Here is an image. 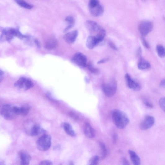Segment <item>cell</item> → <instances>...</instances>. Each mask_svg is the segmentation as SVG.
Instances as JSON below:
<instances>
[{
  "label": "cell",
  "mask_w": 165,
  "mask_h": 165,
  "mask_svg": "<svg viewBox=\"0 0 165 165\" xmlns=\"http://www.w3.org/2000/svg\"><path fill=\"white\" fill-rule=\"evenodd\" d=\"M85 26L91 35L96 37L100 43L102 42L106 35V31L104 28L96 22L91 20H87Z\"/></svg>",
  "instance_id": "obj_1"
},
{
  "label": "cell",
  "mask_w": 165,
  "mask_h": 165,
  "mask_svg": "<svg viewBox=\"0 0 165 165\" xmlns=\"http://www.w3.org/2000/svg\"><path fill=\"white\" fill-rule=\"evenodd\" d=\"M112 117L114 125L119 129H124L128 125L129 119L124 112L119 110H115L112 112Z\"/></svg>",
  "instance_id": "obj_2"
},
{
  "label": "cell",
  "mask_w": 165,
  "mask_h": 165,
  "mask_svg": "<svg viewBox=\"0 0 165 165\" xmlns=\"http://www.w3.org/2000/svg\"><path fill=\"white\" fill-rule=\"evenodd\" d=\"M1 113L2 116L5 119L12 120L20 115V108L10 104H5L2 107Z\"/></svg>",
  "instance_id": "obj_3"
},
{
  "label": "cell",
  "mask_w": 165,
  "mask_h": 165,
  "mask_svg": "<svg viewBox=\"0 0 165 165\" xmlns=\"http://www.w3.org/2000/svg\"><path fill=\"white\" fill-rule=\"evenodd\" d=\"M26 133L32 136H37L45 132V130L41 126L32 121H29L25 125Z\"/></svg>",
  "instance_id": "obj_4"
},
{
  "label": "cell",
  "mask_w": 165,
  "mask_h": 165,
  "mask_svg": "<svg viewBox=\"0 0 165 165\" xmlns=\"http://www.w3.org/2000/svg\"><path fill=\"white\" fill-rule=\"evenodd\" d=\"M88 8L90 14L94 17L101 16L104 11L103 6L97 0L90 1L88 4Z\"/></svg>",
  "instance_id": "obj_5"
},
{
  "label": "cell",
  "mask_w": 165,
  "mask_h": 165,
  "mask_svg": "<svg viewBox=\"0 0 165 165\" xmlns=\"http://www.w3.org/2000/svg\"><path fill=\"white\" fill-rule=\"evenodd\" d=\"M51 144V138L50 136L45 134L41 136L38 140L37 147L41 151H45L50 148Z\"/></svg>",
  "instance_id": "obj_6"
},
{
  "label": "cell",
  "mask_w": 165,
  "mask_h": 165,
  "mask_svg": "<svg viewBox=\"0 0 165 165\" xmlns=\"http://www.w3.org/2000/svg\"><path fill=\"white\" fill-rule=\"evenodd\" d=\"M103 91L106 96L108 97L113 96L116 93L117 88V83L115 80H111L108 83L102 85Z\"/></svg>",
  "instance_id": "obj_7"
},
{
  "label": "cell",
  "mask_w": 165,
  "mask_h": 165,
  "mask_svg": "<svg viewBox=\"0 0 165 165\" xmlns=\"http://www.w3.org/2000/svg\"><path fill=\"white\" fill-rule=\"evenodd\" d=\"M14 86L18 89L27 90L33 87L34 83L29 79L21 77L15 82Z\"/></svg>",
  "instance_id": "obj_8"
},
{
  "label": "cell",
  "mask_w": 165,
  "mask_h": 165,
  "mask_svg": "<svg viewBox=\"0 0 165 165\" xmlns=\"http://www.w3.org/2000/svg\"><path fill=\"white\" fill-rule=\"evenodd\" d=\"M72 61L74 63L81 67H86L87 65V56L80 52L76 53L73 56Z\"/></svg>",
  "instance_id": "obj_9"
},
{
  "label": "cell",
  "mask_w": 165,
  "mask_h": 165,
  "mask_svg": "<svg viewBox=\"0 0 165 165\" xmlns=\"http://www.w3.org/2000/svg\"><path fill=\"white\" fill-rule=\"evenodd\" d=\"M153 22L149 21H144L139 24L138 29L140 33L143 36H145L149 34L153 28Z\"/></svg>",
  "instance_id": "obj_10"
},
{
  "label": "cell",
  "mask_w": 165,
  "mask_h": 165,
  "mask_svg": "<svg viewBox=\"0 0 165 165\" xmlns=\"http://www.w3.org/2000/svg\"><path fill=\"white\" fill-rule=\"evenodd\" d=\"M125 79L127 85L129 88L136 91L141 90V86L139 82L132 78L128 74H126Z\"/></svg>",
  "instance_id": "obj_11"
},
{
  "label": "cell",
  "mask_w": 165,
  "mask_h": 165,
  "mask_svg": "<svg viewBox=\"0 0 165 165\" xmlns=\"http://www.w3.org/2000/svg\"><path fill=\"white\" fill-rule=\"evenodd\" d=\"M20 165H29L31 160V157L26 151L22 150L19 153Z\"/></svg>",
  "instance_id": "obj_12"
},
{
  "label": "cell",
  "mask_w": 165,
  "mask_h": 165,
  "mask_svg": "<svg viewBox=\"0 0 165 165\" xmlns=\"http://www.w3.org/2000/svg\"><path fill=\"white\" fill-rule=\"evenodd\" d=\"M154 119L153 117L147 116L140 124V128L143 130L149 129L154 126Z\"/></svg>",
  "instance_id": "obj_13"
},
{
  "label": "cell",
  "mask_w": 165,
  "mask_h": 165,
  "mask_svg": "<svg viewBox=\"0 0 165 165\" xmlns=\"http://www.w3.org/2000/svg\"><path fill=\"white\" fill-rule=\"evenodd\" d=\"M78 34V31L74 30L69 32L65 34L64 38L65 42L67 43L71 44L75 42Z\"/></svg>",
  "instance_id": "obj_14"
},
{
  "label": "cell",
  "mask_w": 165,
  "mask_h": 165,
  "mask_svg": "<svg viewBox=\"0 0 165 165\" xmlns=\"http://www.w3.org/2000/svg\"><path fill=\"white\" fill-rule=\"evenodd\" d=\"M58 45L56 39L54 37H49L45 41V47L48 50H52L55 48Z\"/></svg>",
  "instance_id": "obj_15"
},
{
  "label": "cell",
  "mask_w": 165,
  "mask_h": 165,
  "mask_svg": "<svg viewBox=\"0 0 165 165\" xmlns=\"http://www.w3.org/2000/svg\"><path fill=\"white\" fill-rule=\"evenodd\" d=\"M84 132L86 136L89 138H93L96 135V132L89 123H86L84 126Z\"/></svg>",
  "instance_id": "obj_16"
},
{
  "label": "cell",
  "mask_w": 165,
  "mask_h": 165,
  "mask_svg": "<svg viewBox=\"0 0 165 165\" xmlns=\"http://www.w3.org/2000/svg\"><path fill=\"white\" fill-rule=\"evenodd\" d=\"M100 43V42H99V41L95 36L90 35L87 39L86 45L87 48L92 49H93Z\"/></svg>",
  "instance_id": "obj_17"
},
{
  "label": "cell",
  "mask_w": 165,
  "mask_h": 165,
  "mask_svg": "<svg viewBox=\"0 0 165 165\" xmlns=\"http://www.w3.org/2000/svg\"><path fill=\"white\" fill-rule=\"evenodd\" d=\"M137 66L139 69L144 70L150 68L151 65L149 62L145 60L143 58L141 57H140Z\"/></svg>",
  "instance_id": "obj_18"
},
{
  "label": "cell",
  "mask_w": 165,
  "mask_h": 165,
  "mask_svg": "<svg viewBox=\"0 0 165 165\" xmlns=\"http://www.w3.org/2000/svg\"><path fill=\"white\" fill-rule=\"evenodd\" d=\"M128 153L134 165H141V159L135 151L132 150H129Z\"/></svg>",
  "instance_id": "obj_19"
},
{
  "label": "cell",
  "mask_w": 165,
  "mask_h": 165,
  "mask_svg": "<svg viewBox=\"0 0 165 165\" xmlns=\"http://www.w3.org/2000/svg\"><path fill=\"white\" fill-rule=\"evenodd\" d=\"M63 128L66 133L71 137H74L76 136L75 131L73 130L71 126L67 123H64L63 125Z\"/></svg>",
  "instance_id": "obj_20"
},
{
  "label": "cell",
  "mask_w": 165,
  "mask_h": 165,
  "mask_svg": "<svg viewBox=\"0 0 165 165\" xmlns=\"http://www.w3.org/2000/svg\"><path fill=\"white\" fill-rule=\"evenodd\" d=\"M65 21L68 24V26L65 30V31H67L72 28L75 24V21L73 16H69L65 18Z\"/></svg>",
  "instance_id": "obj_21"
},
{
  "label": "cell",
  "mask_w": 165,
  "mask_h": 165,
  "mask_svg": "<svg viewBox=\"0 0 165 165\" xmlns=\"http://www.w3.org/2000/svg\"><path fill=\"white\" fill-rule=\"evenodd\" d=\"M30 106L27 105H24L20 108V114L23 116H25L27 115L30 110Z\"/></svg>",
  "instance_id": "obj_22"
},
{
  "label": "cell",
  "mask_w": 165,
  "mask_h": 165,
  "mask_svg": "<svg viewBox=\"0 0 165 165\" xmlns=\"http://www.w3.org/2000/svg\"><path fill=\"white\" fill-rule=\"evenodd\" d=\"M16 3L21 7L27 9H31L33 7L32 5L29 4L25 1L21 0H18L16 1Z\"/></svg>",
  "instance_id": "obj_23"
},
{
  "label": "cell",
  "mask_w": 165,
  "mask_h": 165,
  "mask_svg": "<svg viewBox=\"0 0 165 165\" xmlns=\"http://www.w3.org/2000/svg\"><path fill=\"white\" fill-rule=\"evenodd\" d=\"M156 51L160 57L163 58L165 56V47L163 46L160 45L157 46Z\"/></svg>",
  "instance_id": "obj_24"
},
{
  "label": "cell",
  "mask_w": 165,
  "mask_h": 165,
  "mask_svg": "<svg viewBox=\"0 0 165 165\" xmlns=\"http://www.w3.org/2000/svg\"><path fill=\"white\" fill-rule=\"evenodd\" d=\"M101 152V158L102 159H104L107 155V149L106 146L104 143L102 142H99Z\"/></svg>",
  "instance_id": "obj_25"
},
{
  "label": "cell",
  "mask_w": 165,
  "mask_h": 165,
  "mask_svg": "<svg viewBox=\"0 0 165 165\" xmlns=\"http://www.w3.org/2000/svg\"><path fill=\"white\" fill-rule=\"evenodd\" d=\"M100 158L97 155H95L89 160L88 165H98Z\"/></svg>",
  "instance_id": "obj_26"
},
{
  "label": "cell",
  "mask_w": 165,
  "mask_h": 165,
  "mask_svg": "<svg viewBox=\"0 0 165 165\" xmlns=\"http://www.w3.org/2000/svg\"><path fill=\"white\" fill-rule=\"evenodd\" d=\"M89 70L91 73L97 75L99 74V70L93 66V65L91 63H89L87 65Z\"/></svg>",
  "instance_id": "obj_27"
},
{
  "label": "cell",
  "mask_w": 165,
  "mask_h": 165,
  "mask_svg": "<svg viewBox=\"0 0 165 165\" xmlns=\"http://www.w3.org/2000/svg\"><path fill=\"white\" fill-rule=\"evenodd\" d=\"M159 103L161 108L165 113V97L161 98L159 100Z\"/></svg>",
  "instance_id": "obj_28"
},
{
  "label": "cell",
  "mask_w": 165,
  "mask_h": 165,
  "mask_svg": "<svg viewBox=\"0 0 165 165\" xmlns=\"http://www.w3.org/2000/svg\"><path fill=\"white\" fill-rule=\"evenodd\" d=\"M143 103L146 107L149 109H153L154 108L153 104L146 99H144L143 100Z\"/></svg>",
  "instance_id": "obj_29"
},
{
  "label": "cell",
  "mask_w": 165,
  "mask_h": 165,
  "mask_svg": "<svg viewBox=\"0 0 165 165\" xmlns=\"http://www.w3.org/2000/svg\"><path fill=\"white\" fill-rule=\"evenodd\" d=\"M39 165H53V163L49 160H44L41 161Z\"/></svg>",
  "instance_id": "obj_30"
},
{
  "label": "cell",
  "mask_w": 165,
  "mask_h": 165,
  "mask_svg": "<svg viewBox=\"0 0 165 165\" xmlns=\"http://www.w3.org/2000/svg\"><path fill=\"white\" fill-rule=\"evenodd\" d=\"M142 40L143 44L144 46L147 48L149 49L150 48V46L147 42L146 40L144 38H142Z\"/></svg>",
  "instance_id": "obj_31"
},
{
  "label": "cell",
  "mask_w": 165,
  "mask_h": 165,
  "mask_svg": "<svg viewBox=\"0 0 165 165\" xmlns=\"http://www.w3.org/2000/svg\"><path fill=\"white\" fill-rule=\"evenodd\" d=\"M109 44L110 47L115 51H118V48L116 45H115L114 43L111 42H109Z\"/></svg>",
  "instance_id": "obj_32"
},
{
  "label": "cell",
  "mask_w": 165,
  "mask_h": 165,
  "mask_svg": "<svg viewBox=\"0 0 165 165\" xmlns=\"http://www.w3.org/2000/svg\"><path fill=\"white\" fill-rule=\"evenodd\" d=\"M109 60V59L108 58H105L102 60H101L100 61H98L97 63L98 64H103L108 62Z\"/></svg>",
  "instance_id": "obj_33"
},
{
  "label": "cell",
  "mask_w": 165,
  "mask_h": 165,
  "mask_svg": "<svg viewBox=\"0 0 165 165\" xmlns=\"http://www.w3.org/2000/svg\"><path fill=\"white\" fill-rule=\"evenodd\" d=\"M123 165H130L128 161L126 158H123Z\"/></svg>",
  "instance_id": "obj_34"
},
{
  "label": "cell",
  "mask_w": 165,
  "mask_h": 165,
  "mask_svg": "<svg viewBox=\"0 0 165 165\" xmlns=\"http://www.w3.org/2000/svg\"><path fill=\"white\" fill-rule=\"evenodd\" d=\"M4 77V72L2 70L1 71V77H0V81L1 82L3 79Z\"/></svg>",
  "instance_id": "obj_35"
},
{
  "label": "cell",
  "mask_w": 165,
  "mask_h": 165,
  "mask_svg": "<svg viewBox=\"0 0 165 165\" xmlns=\"http://www.w3.org/2000/svg\"><path fill=\"white\" fill-rule=\"evenodd\" d=\"M160 85L161 87L165 88V79H164L161 81Z\"/></svg>",
  "instance_id": "obj_36"
},
{
  "label": "cell",
  "mask_w": 165,
  "mask_h": 165,
  "mask_svg": "<svg viewBox=\"0 0 165 165\" xmlns=\"http://www.w3.org/2000/svg\"><path fill=\"white\" fill-rule=\"evenodd\" d=\"M117 135L116 134H114L113 136V141L114 143H115L117 142Z\"/></svg>",
  "instance_id": "obj_37"
},
{
  "label": "cell",
  "mask_w": 165,
  "mask_h": 165,
  "mask_svg": "<svg viewBox=\"0 0 165 165\" xmlns=\"http://www.w3.org/2000/svg\"><path fill=\"white\" fill-rule=\"evenodd\" d=\"M35 42L38 47H40V44L38 40L37 39L35 40Z\"/></svg>",
  "instance_id": "obj_38"
},
{
  "label": "cell",
  "mask_w": 165,
  "mask_h": 165,
  "mask_svg": "<svg viewBox=\"0 0 165 165\" xmlns=\"http://www.w3.org/2000/svg\"><path fill=\"white\" fill-rule=\"evenodd\" d=\"M68 165H75L74 162L72 161H70L69 162Z\"/></svg>",
  "instance_id": "obj_39"
},
{
  "label": "cell",
  "mask_w": 165,
  "mask_h": 165,
  "mask_svg": "<svg viewBox=\"0 0 165 165\" xmlns=\"http://www.w3.org/2000/svg\"><path fill=\"white\" fill-rule=\"evenodd\" d=\"M0 165H5V164L4 162L2 161L1 162V163H0Z\"/></svg>",
  "instance_id": "obj_40"
}]
</instances>
